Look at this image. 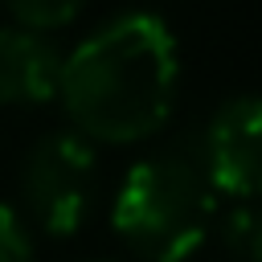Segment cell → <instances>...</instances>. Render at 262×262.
<instances>
[{
  "instance_id": "3957f363",
  "label": "cell",
  "mask_w": 262,
  "mask_h": 262,
  "mask_svg": "<svg viewBox=\"0 0 262 262\" xmlns=\"http://www.w3.org/2000/svg\"><path fill=\"white\" fill-rule=\"evenodd\" d=\"M98 156L94 143L78 131H49L41 135L25 164H20V196L29 217L49 237H70L82 229L94 205Z\"/></svg>"
},
{
  "instance_id": "7a4b0ae2",
  "label": "cell",
  "mask_w": 262,
  "mask_h": 262,
  "mask_svg": "<svg viewBox=\"0 0 262 262\" xmlns=\"http://www.w3.org/2000/svg\"><path fill=\"white\" fill-rule=\"evenodd\" d=\"M217 217V192L209 188L196 151L164 147L135 160L111 201V229L143 262H188Z\"/></svg>"
},
{
  "instance_id": "8992f818",
  "label": "cell",
  "mask_w": 262,
  "mask_h": 262,
  "mask_svg": "<svg viewBox=\"0 0 262 262\" xmlns=\"http://www.w3.org/2000/svg\"><path fill=\"white\" fill-rule=\"evenodd\" d=\"M213 229L233 262H262V205L237 201L233 209L213 217Z\"/></svg>"
},
{
  "instance_id": "6da1fadb",
  "label": "cell",
  "mask_w": 262,
  "mask_h": 262,
  "mask_svg": "<svg viewBox=\"0 0 262 262\" xmlns=\"http://www.w3.org/2000/svg\"><path fill=\"white\" fill-rule=\"evenodd\" d=\"M180 90V53L156 12H123L61 57L57 98L90 143L151 139Z\"/></svg>"
},
{
  "instance_id": "277c9868",
  "label": "cell",
  "mask_w": 262,
  "mask_h": 262,
  "mask_svg": "<svg viewBox=\"0 0 262 262\" xmlns=\"http://www.w3.org/2000/svg\"><path fill=\"white\" fill-rule=\"evenodd\" d=\"M196 164L217 196L262 201V94H237L209 115Z\"/></svg>"
},
{
  "instance_id": "52a82bcc",
  "label": "cell",
  "mask_w": 262,
  "mask_h": 262,
  "mask_svg": "<svg viewBox=\"0 0 262 262\" xmlns=\"http://www.w3.org/2000/svg\"><path fill=\"white\" fill-rule=\"evenodd\" d=\"M86 0H4V8L12 12V20L20 29L45 33V29H61L82 12Z\"/></svg>"
},
{
  "instance_id": "ba28073f",
  "label": "cell",
  "mask_w": 262,
  "mask_h": 262,
  "mask_svg": "<svg viewBox=\"0 0 262 262\" xmlns=\"http://www.w3.org/2000/svg\"><path fill=\"white\" fill-rule=\"evenodd\" d=\"M0 262H33V237L12 205H0Z\"/></svg>"
},
{
  "instance_id": "5b68a950",
  "label": "cell",
  "mask_w": 262,
  "mask_h": 262,
  "mask_svg": "<svg viewBox=\"0 0 262 262\" xmlns=\"http://www.w3.org/2000/svg\"><path fill=\"white\" fill-rule=\"evenodd\" d=\"M61 53L45 33L8 25L0 29V102L4 106H37L57 98Z\"/></svg>"
}]
</instances>
